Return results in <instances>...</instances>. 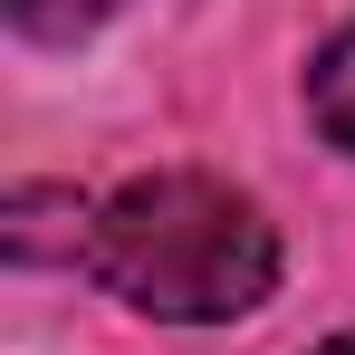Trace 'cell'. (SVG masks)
<instances>
[{
  "label": "cell",
  "mask_w": 355,
  "mask_h": 355,
  "mask_svg": "<svg viewBox=\"0 0 355 355\" xmlns=\"http://www.w3.org/2000/svg\"><path fill=\"white\" fill-rule=\"evenodd\" d=\"M307 106H317V125L355 154V29H336V39L317 49V67H307Z\"/></svg>",
  "instance_id": "7a4b0ae2"
},
{
  "label": "cell",
  "mask_w": 355,
  "mask_h": 355,
  "mask_svg": "<svg viewBox=\"0 0 355 355\" xmlns=\"http://www.w3.org/2000/svg\"><path fill=\"white\" fill-rule=\"evenodd\" d=\"M116 0H10V19L29 29V39H77V29H96Z\"/></svg>",
  "instance_id": "3957f363"
},
{
  "label": "cell",
  "mask_w": 355,
  "mask_h": 355,
  "mask_svg": "<svg viewBox=\"0 0 355 355\" xmlns=\"http://www.w3.org/2000/svg\"><path fill=\"white\" fill-rule=\"evenodd\" d=\"M87 269L125 307H144V317L211 327V317H240V307L269 297L279 231L259 221L250 192H231L211 173H144V182H125L116 202H96Z\"/></svg>",
  "instance_id": "6da1fadb"
},
{
  "label": "cell",
  "mask_w": 355,
  "mask_h": 355,
  "mask_svg": "<svg viewBox=\"0 0 355 355\" xmlns=\"http://www.w3.org/2000/svg\"><path fill=\"white\" fill-rule=\"evenodd\" d=\"M317 355H355V336H336V346H317Z\"/></svg>",
  "instance_id": "277c9868"
}]
</instances>
